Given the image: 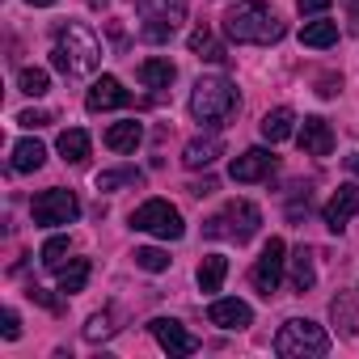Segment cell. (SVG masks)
<instances>
[{"label":"cell","instance_id":"cell-36","mask_svg":"<svg viewBox=\"0 0 359 359\" xmlns=\"http://www.w3.org/2000/svg\"><path fill=\"white\" fill-rule=\"evenodd\" d=\"M330 5H334V0H296V9H300L304 18H309V13H325Z\"/></svg>","mask_w":359,"mask_h":359},{"label":"cell","instance_id":"cell-41","mask_svg":"<svg viewBox=\"0 0 359 359\" xmlns=\"http://www.w3.org/2000/svg\"><path fill=\"white\" fill-rule=\"evenodd\" d=\"M342 5H346V9H351V18L359 22V0H342Z\"/></svg>","mask_w":359,"mask_h":359},{"label":"cell","instance_id":"cell-6","mask_svg":"<svg viewBox=\"0 0 359 359\" xmlns=\"http://www.w3.org/2000/svg\"><path fill=\"white\" fill-rule=\"evenodd\" d=\"M131 229H135V233H152V237H161V241H177V237L187 233L182 212H177L169 199H148V203H140V208L131 212Z\"/></svg>","mask_w":359,"mask_h":359},{"label":"cell","instance_id":"cell-10","mask_svg":"<svg viewBox=\"0 0 359 359\" xmlns=\"http://www.w3.org/2000/svg\"><path fill=\"white\" fill-rule=\"evenodd\" d=\"M359 212V187L355 182H346V187H338L334 195H330V203L321 208V220H325V229L330 233H342L346 229V220Z\"/></svg>","mask_w":359,"mask_h":359},{"label":"cell","instance_id":"cell-24","mask_svg":"<svg viewBox=\"0 0 359 359\" xmlns=\"http://www.w3.org/2000/svg\"><path fill=\"white\" fill-rule=\"evenodd\" d=\"M140 182H144V173L131 169V165H123V169H106V173L93 177V187H97V191H118V187H140Z\"/></svg>","mask_w":359,"mask_h":359},{"label":"cell","instance_id":"cell-26","mask_svg":"<svg viewBox=\"0 0 359 359\" xmlns=\"http://www.w3.org/2000/svg\"><path fill=\"white\" fill-rule=\"evenodd\" d=\"M144 18H161V22L182 26V18H187V0H144Z\"/></svg>","mask_w":359,"mask_h":359},{"label":"cell","instance_id":"cell-5","mask_svg":"<svg viewBox=\"0 0 359 359\" xmlns=\"http://www.w3.org/2000/svg\"><path fill=\"white\" fill-rule=\"evenodd\" d=\"M258 224H262V212L250 203V199H233L220 216H212L208 224H203V237H216V241H237V245H245L254 233H258Z\"/></svg>","mask_w":359,"mask_h":359},{"label":"cell","instance_id":"cell-31","mask_svg":"<svg viewBox=\"0 0 359 359\" xmlns=\"http://www.w3.org/2000/svg\"><path fill=\"white\" fill-rule=\"evenodd\" d=\"M330 317H334V325L342 321V334H355V325H359V317H355V304H351L346 296H338V300L330 304Z\"/></svg>","mask_w":359,"mask_h":359},{"label":"cell","instance_id":"cell-34","mask_svg":"<svg viewBox=\"0 0 359 359\" xmlns=\"http://www.w3.org/2000/svg\"><path fill=\"white\" fill-rule=\"evenodd\" d=\"M18 123L34 131V127H47V123H51V114H47V110H22V114H18Z\"/></svg>","mask_w":359,"mask_h":359},{"label":"cell","instance_id":"cell-40","mask_svg":"<svg viewBox=\"0 0 359 359\" xmlns=\"http://www.w3.org/2000/svg\"><path fill=\"white\" fill-rule=\"evenodd\" d=\"M346 169H351V173L359 177V152H351V156H346Z\"/></svg>","mask_w":359,"mask_h":359},{"label":"cell","instance_id":"cell-4","mask_svg":"<svg viewBox=\"0 0 359 359\" xmlns=\"http://www.w3.org/2000/svg\"><path fill=\"white\" fill-rule=\"evenodd\" d=\"M325 351H330V334L309 317H292L275 334V355L283 359H321Z\"/></svg>","mask_w":359,"mask_h":359},{"label":"cell","instance_id":"cell-7","mask_svg":"<svg viewBox=\"0 0 359 359\" xmlns=\"http://www.w3.org/2000/svg\"><path fill=\"white\" fill-rule=\"evenodd\" d=\"M30 212H34V224H39V229H60V224H72V220L81 216V203H76L72 191H60V187H55V191L34 195Z\"/></svg>","mask_w":359,"mask_h":359},{"label":"cell","instance_id":"cell-2","mask_svg":"<svg viewBox=\"0 0 359 359\" xmlns=\"http://www.w3.org/2000/svg\"><path fill=\"white\" fill-rule=\"evenodd\" d=\"M51 64H55L64 76H89V72L102 64V43H97L85 26H60Z\"/></svg>","mask_w":359,"mask_h":359},{"label":"cell","instance_id":"cell-35","mask_svg":"<svg viewBox=\"0 0 359 359\" xmlns=\"http://www.w3.org/2000/svg\"><path fill=\"white\" fill-rule=\"evenodd\" d=\"M0 334H5L9 342H13V338H22V317H18L13 309H5V325H0Z\"/></svg>","mask_w":359,"mask_h":359},{"label":"cell","instance_id":"cell-11","mask_svg":"<svg viewBox=\"0 0 359 359\" xmlns=\"http://www.w3.org/2000/svg\"><path fill=\"white\" fill-rule=\"evenodd\" d=\"M85 106H89L93 114H102V110H123V106H131V93L123 89L118 76H102V81H93Z\"/></svg>","mask_w":359,"mask_h":359},{"label":"cell","instance_id":"cell-30","mask_svg":"<svg viewBox=\"0 0 359 359\" xmlns=\"http://www.w3.org/2000/svg\"><path fill=\"white\" fill-rule=\"evenodd\" d=\"M135 266L156 275V271H165V266H169V254H165V250H156V245H144V250H135Z\"/></svg>","mask_w":359,"mask_h":359},{"label":"cell","instance_id":"cell-29","mask_svg":"<svg viewBox=\"0 0 359 359\" xmlns=\"http://www.w3.org/2000/svg\"><path fill=\"white\" fill-rule=\"evenodd\" d=\"M191 51H195L199 60H224V47H220L208 30H195V34H191Z\"/></svg>","mask_w":359,"mask_h":359},{"label":"cell","instance_id":"cell-22","mask_svg":"<svg viewBox=\"0 0 359 359\" xmlns=\"http://www.w3.org/2000/svg\"><path fill=\"white\" fill-rule=\"evenodd\" d=\"M89 258H72L68 266H60V292L64 296H76V292H85V283H89Z\"/></svg>","mask_w":359,"mask_h":359},{"label":"cell","instance_id":"cell-16","mask_svg":"<svg viewBox=\"0 0 359 359\" xmlns=\"http://www.w3.org/2000/svg\"><path fill=\"white\" fill-rule=\"evenodd\" d=\"M292 131H296V114H292V106H275V110H266V118H262V140L283 144Z\"/></svg>","mask_w":359,"mask_h":359},{"label":"cell","instance_id":"cell-38","mask_svg":"<svg viewBox=\"0 0 359 359\" xmlns=\"http://www.w3.org/2000/svg\"><path fill=\"white\" fill-rule=\"evenodd\" d=\"M334 85H342V81H338V76H321V89H317V93H321V97H334V93H338Z\"/></svg>","mask_w":359,"mask_h":359},{"label":"cell","instance_id":"cell-21","mask_svg":"<svg viewBox=\"0 0 359 359\" xmlns=\"http://www.w3.org/2000/svg\"><path fill=\"white\" fill-rule=\"evenodd\" d=\"M224 275H229V258H224V254H208V258L199 262V275H195V279H199L203 292H220V287H224Z\"/></svg>","mask_w":359,"mask_h":359},{"label":"cell","instance_id":"cell-17","mask_svg":"<svg viewBox=\"0 0 359 359\" xmlns=\"http://www.w3.org/2000/svg\"><path fill=\"white\" fill-rule=\"evenodd\" d=\"M140 140H144V127H140L135 118H123V123H114V127L106 131V148H110V152H135Z\"/></svg>","mask_w":359,"mask_h":359},{"label":"cell","instance_id":"cell-43","mask_svg":"<svg viewBox=\"0 0 359 359\" xmlns=\"http://www.w3.org/2000/svg\"><path fill=\"white\" fill-rule=\"evenodd\" d=\"M89 5H102V0H89Z\"/></svg>","mask_w":359,"mask_h":359},{"label":"cell","instance_id":"cell-23","mask_svg":"<svg viewBox=\"0 0 359 359\" xmlns=\"http://www.w3.org/2000/svg\"><path fill=\"white\" fill-rule=\"evenodd\" d=\"M173 76H177V68H173L169 60H144V64H140V81H144L148 89H169Z\"/></svg>","mask_w":359,"mask_h":359},{"label":"cell","instance_id":"cell-12","mask_svg":"<svg viewBox=\"0 0 359 359\" xmlns=\"http://www.w3.org/2000/svg\"><path fill=\"white\" fill-rule=\"evenodd\" d=\"M152 338H156L169 355H195V351H199V338L187 334L182 325L169 321V317H156V321H152Z\"/></svg>","mask_w":359,"mask_h":359},{"label":"cell","instance_id":"cell-13","mask_svg":"<svg viewBox=\"0 0 359 359\" xmlns=\"http://www.w3.org/2000/svg\"><path fill=\"white\" fill-rule=\"evenodd\" d=\"M296 144L309 152V156H330L334 152V131H330V123L325 118H304L300 123V131H296Z\"/></svg>","mask_w":359,"mask_h":359},{"label":"cell","instance_id":"cell-9","mask_svg":"<svg viewBox=\"0 0 359 359\" xmlns=\"http://www.w3.org/2000/svg\"><path fill=\"white\" fill-rule=\"evenodd\" d=\"M275 169H279V156L271 148H250V152L233 156L229 177H233V182H262V177H271Z\"/></svg>","mask_w":359,"mask_h":359},{"label":"cell","instance_id":"cell-32","mask_svg":"<svg viewBox=\"0 0 359 359\" xmlns=\"http://www.w3.org/2000/svg\"><path fill=\"white\" fill-rule=\"evenodd\" d=\"M114 330H118V325H110V313H93L89 325H85V338H89V342H102V338H110Z\"/></svg>","mask_w":359,"mask_h":359},{"label":"cell","instance_id":"cell-8","mask_svg":"<svg viewBox=\"0 0 359 359\" xmlns=\"http://www.w3.org/2000/svg\"><path fill=\"white\" fill-rule=\"evenodd\" d=\"M283 266H287V245H283L279 237H271V241L262 245V254H258L254 271H250L254 287H258L262 296H275V292H279V283H283Z\"/></svg>","mask_w":359,"mask_h":359},{"label":"cell","instance_id":"cell-27","mask_svg":"<svg viewBox=\"0 0 359 359\" xmlns=\"http://www.w3.org/2000/svg\"><path fill=\"white\" fill-rule=\"evenodd\" d=\"M18 89H22V93H30V97H43V93L51 89V76H47L43 68H22V76H18Z\"/></svg>","mask_w":359,"mask_h":359},{"label":"cell","instance_id":"cell-19","mask_svg":"<svg viewBox=\"0 0 359 359\" xmlns=\"http://www.w3.org/2000/svg\"><path fill=\"white\" fill-rule=\"evenodd\" d=\"M43 161H47V148L39 140H18L13 144V169L18 173H34V169H43Z\"/></svg>","mask_w":359,"mask_h":359},{"label":"cell","instance_id":"cell-42","mask_svg":"<svg viewBox=\"0 0 359 359\" xmlns=\"http://www.w3.org/2000/svg\"><path fill=\"white\" fill-rule=\"evenodd\" d=\"M26 5H39V9H47V5H55V0H26Z\"/></svg>","mask_w":359,"mask_h":359},{"label":"cell","instance_id":"cell-33","mask_svg":"<svg viewBox=\"0 0 359 359\" xmlns=\"http://www.w3.org/2000/svg\"><path fill=\"white\" fill-rule=\"evenodd\" d=\"M173 30H177L173 22H161V18H144V39H148V43H165Z\"/></svg>","mask_w":359,"mask_h":359},{"label":"cell","instance_id":"cell-15","mask_svg":"<svg viewBox=\"0 0 359 359\" xmlns=\"http://www.w3.org/2000/svg\"><path fill=\"white\" fill-rule=\"evenodd\" d=\"M220 152H224V140H220V135H203V140H191V144H187L182 161H187V169H208Z\"/></svg>","mask_w":359,"mask_h":359},{"label":"cell","instance_id":"cell-28","mask_svg":"<svg viewBox=\"0 0 359 359\" xmlns=\"http://www.w3.org/2000/svg\"><path fill=\"white\" fill-rule=\"evenodd\" d=\"M68 250H72V241H68V237H51V241L43 245V254H39V258H43V266H47V271H60V266H64V258H68Z\"/></svg>","mask_w":359,"mask_h":359},{"label":"cell","instance_id":"cell-1","mask_svg":"<svg viewBox=\"0 0 359 359\" xmlns=\"http://www.w3.org/2000/svg\"><path fill=\"white\" fill-rule=\"evenodd\" d=\"M224 34L233 39V43H279L283 39V22H279V13L271 9V5H262V0H241V5H233L224 18Z\"/></svg>","mask_w":359,"mask_h":359},{"label":"cell","instance_id":"cell-3","mask_svg":"<svg viewBox=\"0 0 359 359\" xmlns=\"http://www.w3.org/2000/svg\"><path fill=\"white\" fill-rule=\"evenodd\" d=\"M237 110V85L229 76H199L195 81V93H191V114L208 127H220L224 118H233Z\"/></svg>","mask_w":359,"mask_h":359},{"label":"cell","instance_id":"cell-25","mask_svg":"<svg viewBox=\"0 0 359 359\" xmlns=\"http://www.w3.org/2000/svg\"><path fill=\"white\" fill-rule=\"evenodd\" d=\"M300 43L304 47H334L338 43V22H304Z\"/></svg>","mask_w":359,"mask_h":359},{"label":"cell","instance_id":"cell-20","mask_svg":"<svg viewBox=\"0 0 359 359\" xmlns=\"http://www.w3.org/2000/svg\"><path fill=\"white\" fill-rule=\"evenodd\" d=\"M287 262H292V287H296V292H309V287L317 283V266H313V250H309V245H300V250H296V254H292Z\"/></svg>","mask_w":359,"mask_h":359},{"label":"cell","instance_id":"cell-39","mask_svg":"<svg viewBox=\"0 0 359 359\" xmlns=\"http://www.w3.org/2000/svg\"><path fill=\"white\" fill-rule=\"evenodd\" d=\"M30 300H39V304H47V309H60V304H55V300H51V296L43 292V287H30Z\"/></svg>","mask_w":359,"mask_h":359},{"label":"cell","instance_id":"cell-37","mask_svg":"<svg viewBox=\"0 0 359 359\" xmlns=\"http://www.w3.org/2000/svg\"><path fill=\"white\" fill-rule=\"evenodd\" d=\"M187 191H191V195H195V199H208V195H212V191H216V177H203V182H191V187H187Z\"/></svg>","mask_w":359,"mask_h":359},{"label":"cell","instance_id":"cell-18","mask_svg":"<svg viewBox=\"0 0 359 359\" xmlns=\"http://www.w3.org/2000/svg\"><path fill=\"white\" fill-rule=\"evenodd\" d=\"M60 156H64L68 165H85V161H89V131L68 127V131L60 135Z\"/></svg>","mask_w":359,"mask_h":359},{"label":"cell","instance_id":"cell-14","mask_svg":"<svg viewBox=\"0 0 359 359\" xmlns=\"http://www.w3.org/2000/svg\"><path fill=\"white\" fill-rule=\"evenodd\" d=\"M208 317H212V325H220V330H245V325L254 321V309H250L245 300H212Z\"/></svg>","mask_w":359,"mask_h":359}]
</instances>
